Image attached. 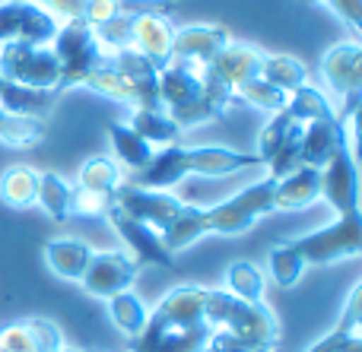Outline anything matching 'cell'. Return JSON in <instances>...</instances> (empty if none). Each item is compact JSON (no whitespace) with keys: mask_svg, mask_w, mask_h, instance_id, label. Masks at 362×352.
<instances>
[{"mask_svg":"<svg viewBox=\"0 0 362 352\" xmlns=\"http://www.w3.org/2000/svg\"><path fill=\"white\" fill-rule=\"evenodd\" d=\"M115 207H118L121 213H127L131 219L163 232L187 203H181L169 190H146V188H134V184H121V188L115 190Z\"/></svg>","mask_w":362,"mask_h":352,"instance_id":"obj_9","label":"cell"},{"mask_svg":"<svg viewBox=\"0 0 362 352\" xmlns=\"http://www.w3.org/2000/svg\"><path fill=\"white\" fill-rule=\"evenodd\" d=\"M51 352H80V349H67V346H57V349H51Z\"/></svg>","mask_w":362,"mask_h":352,"instance_id":"obj_40","label":"cell"},{"mask_svg":"<svg viewBox=\"0 0 362 352\" xmlns=\"http://www.w3.org/2000/svg\"><path fill=\"white\" fill-rule=\"evenodd\" d=\"M204 317L210 327L206 352H255L280 343V324L264 302H242L232 292L206 289Z\"/></svg>","mask_w":362,"mask_h":352,"instance_id":"obj_2","label":"cell"},{"mask_svg":"<svg viewBox=\"0 0 362 352\" xmlns=\"http://www.w3.org/2000/svg\"><path fill=\"white\" fill-rule=\"evenodd\" d=\"M286 111L293 114V121H299V124H312V121H331V118H337V111L331 108L327 95L321 92V89L308 86V83H305V86H299L296 92H289Z\"/></svg>","mask_w":362,"mask_h":352,"instance_id":"obj_29","label":"cell"},{"mask_svg":"<svg viewBox=\"0 0 362 352\" xmlns=\"http://www.w3.org/2000/svg\"><path fill=\"white\" fill-rule=\"evenodd\" d=\"M229 42L232 38L223 25H185V29H175L172 61L200 70V67H206Z\"/></svg>","mask_w":362,"mask_h":352,"instance_id":"obj_13","label":"cell"},{"mask_svg":"<svg viewBox=\"0 0 362 352\" xmlns=\"http://www.w3.org/2000/svg\"><path fill=\"white\" fill-rule=\"evenodd\" d=\"M105 219L115 226V232L121 235V241L127 245V251L134 254V260H137V264L175 267V254L165 251V245H163V238H159L156 229H150V226H144V222L131 219V216L121 213L118 207L108 210Z\"/></svg>","mask_w":362,"mask_h":352,"instance_id":"obj_12","label":"cell"},{"mask_svg":"<svg viewBox=\"0 0 362 352\" xmlns=\"http://www.w3.org/2000/svg\"><path fill=\"white\" fill-rule=\"evenodd\" d=\"M362 286H353L350 298H346V308L340 324L325 334L315 346H308L305 352H362V336H359V324H362Z\"/></svg>","mask_w":362,"mask_h":352,"instance_id":"obj_20","label":"cell"},{"mask_svg":"<svg viewBox=\"0 0 362 352\" xmlns=\"http://www.w3.org/2000/svg\"><path fill=\"white\" fill-rule=\"evenodd\" d=\"M261 80L289 95V92H296L299 86L308 83V67L293 54H264Z\"/></svg>","mask_w":362,"mask_h":352,"instance_id":"obj_26","label":"cell"},{"mask_svg":"<svg viewBox=\"0 0 362 352\" xmlns=\"http://www.w3.org/2000/svg\"><path fill=\"white\" fill-rule=\"evenodd\" d=\"M45 140V118H19L0 108V143L6 146H35Z\"/></svg>","mask_w":362,"mask_h":352,"instance_id":"obj_32","label":"cell"},{"mask_svg":"<svg viewBox=\"0 0 362 352\" xmlns=\"http://www.w3.org/2000/svg\"><path fill=\"white\" fill-rule=\"evenodd\" d=\"M0 76L6 83L29 89H51L57 92L61 67H57L51 48H35V44H0Z\"/></svg>","mask_w":362,"mask_h":352,"instance_id":"obj_7","label":"cell"},{"mask_svg":"<svg viewBox=\"0 0 362 352\" xmlns=\"http://www.w3.org/2000/svg\"><path fill=\"white\" fill-rule=\"evenodd\" d=\"M127 127H131L137 137H144L150 146H175L181 140V127L163 108H134Z\"/></svg>","mask_w":362,"mask_h":352,"instance_id":"obj_24","label":"cell"},{"mask_svg":"<svg viewBox=\"0 0 362 352\" xmlns=\"http://www.w3.org/2000/svg\"><path fill=\"white\" fill-rule=\"evenodd\" d=\"M108 311H112V321L115 327L121 330V334H127L134 340V336L144 330L146 317H150V311H146V305L140 302L137 296H134L131 289L127 292H118V296L108 298Z\"/></svg>","mask_w":362,"mask_h":352,"instance_id":"obj_33","label":"cell"},{"mask_svg":"<svg viewBox=\"0 0 362 352\" xmlns=\"http://www.w3.org/2000/svg\"><path fill=\"white\" fill-rule=\"evenodd\" d=\"M89 257L93 251L76 238H51L45 245V264L51 267V273L64 279H80L89 267Z\"/></svg>","mask_w":362,"mask_h":352,"instance_id":"obj_23","label":"cell"},{"mask_svg":"<svg viewBox=\"0 0 362 352\" xmlns=\"http://www.w3.org/2000/svg\"><path fill=\"white\" fill-rule=\"evenodd\" d=\"M350 124H353V121H350ZM350 124H344L340 118L302 124V140H299V159H302V165L325 169L327 159H331L344 143H350Z\"/></svg>","mask_w":362,"mask_h":352,"instance_id":"obj_14","label":"cell"},{"mask_svg":"<svg viewBox=\"0 0 362 352\" xmlns=\"http://www.w3.org/2000/svg\"><path fill=\"white\" fill-rule=\"evenodd\" d=\"M178 0H86L83 19L89 25H99L115 16H175Z\"/></svg>","mask_w":362,"mask_h":352,"instance_id":"obj_18","label":"cell"},{"mask_svg":"<svg viewBox=\"0 0 362 352\" xmlns=\"http://www.w3.org/2000/svg\"><path fill=\"white\" fill-rule=\"evenodd\" d=\"M270 277H274L276 286H283V289H293L296 283L302 279V270H305V260L299 257V251H296L293 245H274L270 248Z\"/></svg>","mask_w":362,"mask_h":352,"instance_id":"obj_36","label":"cell"},{"mask_svg":"<svg viewBox=\"0 0 362 352\" xmlns=\"http://www.w3.org/2000/svg\"><path fill=\"white\" fill-rule=\"evenodd\" d=\"M121 184L124 181H121L118 165L105 156H95L80 169V181H76V188L89 190V194H99V197H112L115 200V190H118Z\"/></svg>","mask_w":362,"mask_h":352,"instance_id":"obj_30","label":"cell"},{"mask_svg":"<svg viewBox=\"0 0 362 352\" xmlns=\"http://www.w3.org/2000/svg\"><path fill=\"white\" fill-rule=\"evenodd\" d=\"M321 197L337 210V216L359 210V169L350 143L340 146L321 169Z\"/></svg>","mask_w":362,"mask_h":352,"instance_id":"obj_10","label":"cell"},{"mask_svg":"<svg viewBox=\"0 0 362 352\" xmlns=\"http://www.w3.org/2000/svg\"><path fill=\"white\" fill-rule=\"evenodd\" d=\"M57 346H64V336L48 317H25L0 327V352H51Z\"/></svg>","mask_w":362,"mask_h":352,"instance_id":"obj_16","label":"cell"},{"mask_svg":"<svg viewBox=\"0 0 362 352\" xmlns=\"http://www.w3.org/2000/svg\"><path fill=\"white\" fill-rule=\"evenodd\" d=\"M299 251V257L305 264H334V260H346V257H359L362 254V213H346L337 216L334 226H325L318 232H308L302 238L289 241Z\"/></svg>","mask_w":362,"mask_h":352,"instance_id":"obj_5","label":"cell"},{"mask_svg":"<svg viewBox=\"0 0 362 352\" xmlns=\"http://www.w3.org/2000/svg\"><path fill=\"white\" fill-rule=\"evenodd\" d=\"M296 133H302L299 121H293V114H289L286 108H283V111H274V118H270L267 127L261 131V143H257V159H261V165L267 162L286 140H293Z\"/></svg>","mask_w":362,"mask_h":352,"instance_id":"obj_34","label":"cell"},{"mask_svg":"<svg viewBox=\"0 0 362 352\" xmlns=\"http://www.w3.org/2000/svg\"><path fill=\"white\" fill-rule=\"evenodd\" d=\"M108 140H112V150L118 156V162L127 165L131 171L146 169L153 152H156V146H150L144 137H137L127 124H108Z\"/></svg>","mask_w":362,"mask_h":352,"instance_id":"obj_27","label":"cell"},{"mask_svg":"<svg viewBox=\"0 0 362 352\" xmlns=\"http://www.w3.org/2000/svg\"><path fill=\"white\" fill-rule=\"evenodd\" d=\"M57 35V19L45 6L29 0H6L0 4V44H35L48 48Z\"/></svg>","mask_w":362,"mask_h":352,"instance_id":"obj_8","label":"cell"},{"mask_svg":"<svg viewBox=\"0 0 362 352\" xmlns=\"http://www.w3.org/2000/svg\"><path fill=\"white\" fill-rule=\"evenodd\" d=\"M137 270H140V264L134 257H127L124 251H99V254L93 251L89 267L80 277V283L89 296L112 298V296H118V292L131 289Z\"/></svg>","mask_w":362,"mask_h":352,"instance_id":"obj_11","label":"cell"},{"mask_svg":"<svg viewBox=\"0 0 362 352\" xmlns=\"http://www.w3.org/2000/svg\"><path fill=\"white\" fill-rule=\"evenodd\" d=\"M305 4L327 6V10L337 13L350 29H362V0H305Z\"/></svg>","mask_w":362,"mask_h":352,"instance_id":"obj_38","label":"cell"},{"mask_svg":"<svg viewBox=\"0 0 362 352\" xmlns=\"http://www.w3.org/2000/svg\"><path fill=\"white\" fill-rule=\"evenodd\" d=\"M175 25L169 16H131V51L150 57L156 70L172 63Z\"/></svg>","mask_w":362,"mask_h":352,"instance_id":"obj_15","label":"cell"},{"mask_svg":"<svg viewBox=\"0 0 362 352\" xmlns=\"http://www.w3.org/2000/svg\"><path fill=\"white\" fill-rule=\"evenodd\" d=\"M226 283H229L232 296L242 298V302H264V277L248 260H235L226 270Z\"/></svg>","mask_w":362,"mask_h":352,"instance_id":"obj_35","label":"cell"},{"mask_svg":"<svg viewBox=\"0 0 362 352\" xmlns=\"http://www.w3.org/2000/svg\"><path fill=\"white\" fill-rule=\"evenodd\" d=\"M206 289L175 286L150 311L144 330L134 336L131 352H206L210 327L204 317Z\"/></svg>","mask_w":362,"mask_h":352,"instance_id":"obj_1","label":"cell"},{"mask_svg":"<svg viewBox=\"0 0 362 352\" xmlns=\"http://www.w3.org/2000/svg\"><path fill=\"white\" fill-rule=\"evenodd\" d=\"M38 175L32 165H10L0 171V203L13 210H25L35 203L38 194Z\"/></svg>","mask_w":362,"mask_h":352,"instance_id":"obj_25","label":"cell"},{"mask_svg":"<svg viewBox=\"0 0 362 352\" xmlns=\"http://www.w3.org/2000/svg\"><path fill=\"white\" fill-rule=\"evenodd\" d=\"M232 95H238L242 102H248V105L261 108V111H270V114H274V111H283V108H286V99H289L286 92H280L276 86L264 83L261 76H255V80L242 83V86H238Z\"/></svg>","mask_w":362,"mask_h":352,"instance_id":"obj_37","label":"cell"},{"mask_svg":"<svg viewBox=\"0 0 362 352\" xmlns=\"http://www.w3.org/2000/svg\"><path fill=\"white\" fill-rule=\"evenodd\" d=\"M54 54L57 67H61V80H57V95L67 89H80L83 80L93 73L95 67L108 61L102 51L99 38H95L93 25L86 19H67L64 25H57L54 42L48 44Z\"/></svg>","mask_w":362,"mask_h":352,"instance_id":"obj_3","label":"cell"},{"mask_svg":"<svg viewBox=\"0 0 362 352\" xmlns=\"http://www.w3.org/2000/svg\"><path fill=\"white\" fill-rule=\"evenodd\" d=\"M70 194H74V188H70V184L57 175V171H42V175H38L35 203L54 222H64L70 216Z\"/></svg>","mask_w":362,"mask_h":352,"instance_id":"obj_31","label":"cell"},{"mask_svg":"<svg viewBox=\"0 0 362 352\" xmlns=\"http://www.w3.org/2000/svg\"><path fill=\"white\" fill-rule=\"evenodd\" d=\"M321 197V169L299 165L286 178H276L274 184V207L276 210H305Z\"/></svg>","mask_w":362,"mask_h":352,"instance_id":"obj_19","label":"cell"},{"mask_svg":"<svg viewBox=\"0 0 362 352\" xmlns=\"http://www.w3.org/2000/svg\"><path fill=\"white\" fill-rule=\"evenodd\" d=\"M261 63H264V51L261 48L245 44V42H229L210 63H206V67L213 70V76H219V80L235 92L242 83L261 76Z\"/></svg>","mask_w":362,"mask_h":352,"instance_id":"obj_17","label":"cell"},{"mask_svg":"<svg viewBox=\"0 0 362 352\" xmlns=\"http://www.w3.org/2000/svg\"><path fill=\"white\" fill-rule=\"evenodd\" d=\"M83 89H93V92H99V95H105V99H112V102H121V105H127L134 111L137 108V92H134V86L124 80V76L115 70V63H112V57H108L102 67H95L93 73L83 80Z\"/></svg>","mask_w":362,"mask_h":352,"instance_id":"obj_28","label":"cell"},{"mask_svg":"<svg viewBox=\"0 0 362 352\" xmlns=\"http://www.w3.org/2000/svg\"><path fill=\"white\" fill-rule=\"evenodd\" d=\"M274 178H261V181L248 184L245 190H238L235 197L216 203V207L204 210L210 232L216 235H245L255 229V222L261 216L274 213Z\"/></svg>","mask_w":362,"mask_h":352,"instance_id":"obj_4","label":"cell"},{"mask_svg":"<svg viewBox=\"0 0 362 352\" xmlns=\"http://www.w3.org/2000/svg\"><path fill=\"white\" fill-rule=\"evenodd\" d=\"M204 235H210V222H206V213H204L200 207H191V203H187V207L181 210L175 219H172L169 226L159 232V238H163L165 251H169V254H178V251H185V248L197 245Z\"/></svg>","mask_w":362,"mask_h":352,"instance_id":"obj_21","label":"cell"},{"mask_svg":"<svg viewBox=\"0 0 362 352\" xmlns=\"http://www.w3.org/2000/svg\"><path fill=\"white\" fill-rule=\"evenodd\" d=\"M54 102L57 92H51V89H29L6 80L0 86V108L10 114H19V118H45Z\"/></svg>","mask_w":362,"mask_h":352,"instance_id":"obj_22","label":"cell"},{"mask_svg":"<svg viewBox=\"0 0 362 352\" xmlns=\"http://www.w3.org/2000/svg\"><path fill=\"white\" fill-rule=\"evenodd\" d=\"M0 86H4V76H0Z\"/></svg>","mask_w":362,"mask_h":352,"instance_id":"obj_41","label":"cell"},{"mask_svg":"<svg viewBox=\"0 0 362 352\" xmlns=\"http://www.w3.org/2000/svg\"><path fill=\"white\" fill-rule=\"evenodd\" d=\"M321 73H325L327 86L344 99V108L337 118L344 124L359 121V102H362V44L356 42H340L331 44L321 57Z\"/></svg>","mask_w":362,"mask_h":352,"instance_id":"obj_6","label":"cell"},{"mask_svg":"<svg viewBox=\"0 0 362 352\" xmlns=\"http://www.w3.org/2000/svg\"><path fill=\"white\" fill-rule=\"evenodd\" d=\"M29 4H38L51 13L54 19H83V10H86V0H29Z\"/></svg>","mask_w":362,"mask_h":352,"instance_id":"obj_39","label":"cell"}]
</instances>
